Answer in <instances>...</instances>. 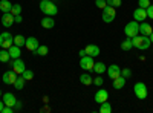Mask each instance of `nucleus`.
Instances as JSON below:
<instances>
[{
  "instance_id": "obj_1",
  "label": "nucleus",
  "mask_w": 153,
  "mask_h": 113,
  "mask_svg": "<svg viewBox=\"0 0 153 113\" xmlns=\"http://www.w3.org/2000/svg\"><path fill=\"white\" fill-rule=\"evenodd\" d=\"M40 11L43 12L45 16L54 17L58 12V8H57V5L52 3V0H43V2H40Z\"/></svg>"
},
{
  "instance_id": "obj_2",
  "label": "nucleus",
  "mask_w": 153,
  "mask_h": 113,
  "mask_svg": "<svg viewBox=\"0 0 153 113\" xmlns=\"http://www.w3.org/2000/svg\"><path fill=\"white\" fill-rule=\"evenodd\" d=\"M132 41H133V47L141 49V51L149 49L150 47V43H152L147 35H135L133 38H132Z\"/></svg>"
},
{
  "instance_id": "obj_3",
  "label": "nucleus",
  "mask_w": 153,
  "mask_h": 113,
  "mask_svg": "<svg viewBox=\"0 0 153 113\" xmlns=\"http://www.w3.org/2000/svg\"><path fill=\"white\" fill-rule=\"evenodd\" d=\"M124 34H126V37H130V38H133L135 35H138L139 34V24H138V21H130V23H127L126 24V28H124Z\"/></svg>"
},
{
  "instance_id": "obj_4",
  "label": "nucleus",
  "mask_w": 153,
  "mask_h": 113,
  "mask_svg": "<svg viewBox=\"0 0 153 113\" xmlns=\"http://www.w3.org/2000/svg\"><path fill=\"white\" fill-rule=\"evenodd\" d=\"M12 44H14V37H12L9 32H2L0 34V47L2 49H9Z\"/></svg>"
},
{
  "instance_id": "obj_5",
  "label": "nucleus",
  "mask_w": 153,
  "mask_h": 113,
  "mask_svg": "<svg viewBox=\"0 0 153 113\" xmlns=\"http://www.w3.org/2000/svg\"><path fill=\"white\" fill-rule=\"evenodd\" d=\"M117 8H113L110 5H107L104 9H103V21L104 23H110L115 20V17H117V11H115Z\"/></svg>"
},
{
  "instance_id": "obj_6",
  "label": "nucleus",
  "mask_w": 153,
  "mask_h": 113,
  "mask_svg": "<svg viewBox=\"0 0 153 113\" xmlns=\"http://www.w3.org/2000/svg\"><path fill=\"white\" fill-rule=\"evenodd\" d=\"M133 92L138 99H146L147 98V86L144 83H136L133 86Z\"/></svg>"
},
{
  "instance_id": "obj_7",
  "label": "nucleus",
  "mask_w": 153,
  "mask_h": 113,
  "mask_svg": "<svg viewBox=\"0 0 153 113\" xmlns=\"http://www.w3.org/2000/svg\"><path fill=\"white\" fill-rule=\"evenodd\" d=\"M80 66H81V69H84V70H87V72L94 70V66H95L94 57H91V55H84V57H81V60H80Z\"/></svg>"
},
{
  "instance_id": "obj_8",
  "label": "nucleus",
  "mask_w": 153,
  "mask_h": 113,
  "mask_svg": "<svg viewBox=\"0 0 153 113\" xmlns=\"http://www.w3.org/2000/svg\"><path fill=\"white\" fill-rule=\"evenodd\" d=\"M25 46H26V49H28L29 52L34 54L37 51V47L40 46V41H38L35 37H28V38H26V44H25Z\"/></svg>"
},
{
  "instance_id": "obj_9",
  "label": "nucleus",
  "mask_w": 153,
  "mask_h": 113,
  "mask_svg": "<svg viewBox=\"0 0 153 113\" xmlns=\"http://www.w3.org/2000/svg\"><path fill=\"white\" fill-rule=\"evenodd\" d=\"M146 18H147V11H146L144 8H139V6H138V8L133 11V20L141 23V21H144Z\"/></svg>"
},
{
  "instance_id": "obj_10",
  "label": "nucleus",
  "mask_w": 153,
  "mask_h": 113,
  "mask_svg": "<svg viewBox=\"0 0 153 113\" xmlns=\"http://www.w3.org/2000/svg\"><path fill=\"white\" fill-rule=\"evenodd\" d=\"M16 80H17V73L14 72V70H6L5 73H3V83L5 84H8V86H14V83H16Z\"/></svg>"
},
{
  "instance_id": "obj_11",
  "label": "nucleus",
  "mask_w": 153,
  "mask_h": 113,
  "mask_svg": "<svg viewBox=\"0 0 153 113\" xmlns=\"http://www.w3.org/2000/svg\"><path fill=\"white\" fill-rule=\"evenodd\" d=\"M11 64H12V70H14L17 75H19V73H23L25 69H26V66H25V61L20 60V58H16L14 61L11 63Z\"/></svg>"
},
{
  "instance_id": "obj_12",
  "label": "nucleus",
  "mask_w": 153,
  "mask_h": 113,
  "mask_svg": "<svg viewBox=\"0 0 153 113\" xmlns=\"http://www.w3.org/2000/svg\"><path fill=\"white\" fill-rule=\"evenodd\" d=\"M106 72H107V75H109V78H112V80H115V78L121 77V67H120V66H117V64H112V66H109Z\"/></svg>"
},
{
  "instance_id": "obj_13",
  "label": "nucleus",
  "mask_w": 153,
  "mask_h": 113,
  "mask_svg": "<svg viewBox=\"0 0 153 113\" xmlns=\"http://www.w3.org/2000/svg\"><path fill=\"white\" fill-rule=\"evenodd\" d=\"M107 99H109V92H107V90H104V89L97 90V93H95V103L101 104V103L107 101Z\"/></svg>"
},
{
  "instance_id": "obj_14",
  "label": "nucleus",
  "mask_w": 153,
  "mask_h": 113,
  "mask_svg": "<svg viewBox=\"0 0 153 113\" xmlns=\"http://www.w3.org/2000/svg\"><path fill=\"white\" fill-rule=\"evenodd\" d=\"M2 24L5 28H11L14 24V16L11 12H3V17H2Z\"/></svg>"
},
{
  "instance_id": "obj_15",
  "label": "nucleus",
  "mask_w": 153,
  "mask_h": 113,
  "mask_svg": "<svg viewBox=\"0 0 153 113\" xmlns=\"http://www.w3.org/2000/svg\"><path fill=\"white\" fill-rule=\"evenodd\" d=\"M3 103H5V106L14 107V106L17 104V99H16V96L12 95L11 92H6V93L3 95Z\"/></svg>"
},
{
  "instance_id": "obj_16",
  "label": "nucleus",
  "mask_w": 153,
  "mask_h": 113,
  "mask_svg": "<svg viewBox=\"0 0 153 113\" xmlns=\"http://www.w3.org/2000/svg\"><path fill=\"white\" fill-rule=\"evenodd\" d=\"M153 32V28L150 26V24L149 23H146V21H141V24H139V34H141V35H150Z\"/></svg>"
},
{
  "instance_id": "obj_17",
  "label": "nucleus",
  "mask_w": 153,
  "mask_h": 113,
  "mask_svg": "<svg viewBox=\"0 0 153 113\" xmlns=\"http://www.w3.org/2000/svg\"><path fill=\"white\" fill-rule=\"evenodd\" d=\"M42 26L45 29H52L55 26V21H54V18L51 17V16H46V17L42 18Z\"/></svg>"
},
{
  "instance_id": "obj_18",
  "label": "nucleus",
  "mask_w": 153,
  "mask_h": 113,
  "mask_svg": "<svg viewBox=\"0 0 153 113\" xmlns=\"http://www.w3.org/2000/svg\"><path fill=\"white\" fill-rule=\"evenodd\" d=\"M86 54L91 55V57H98L100 55V47L97 44H89L86 47Z\"/></svg>"
},
{
  "instance_id": "obj_19",
  "label": "nucleus",
  "mask_w": 153,
  "mask_h": 113,
  "mask_svg": "<svg viewBox=\"0 0 153 113\" xmlns=\"http://www.w3.org/2000/svg\"><path fill=\"white\" fill-rule=\"evenodd\" d=\"M112 83H113V89H117V90H120V89H123V87L126 86V78L123 77H118V78H115V80H112Z\"/></svg>"
},
{
  "instance_id": "obj_20",
  "label": "nucleus",
  "mask_w": 153,
  "mask_h": 113,
  "mask_svg": "<svg viewBox=\"0 0 153 113\" xmlns=\"http://www.w3.org/2000/svg\"><path fill=\"white\" fill-rule=\"evenodd\" d=\"M9 55H11V58L12 60H16V58H20V55H22V52H20V47L19 46H16V44H12L9 49Z\"/></svg>"
},
{
  "instance_id": "obj_21",
  "label": "nucleus",
  "mask_w": 153,
  "mask_h": 113,
  "mask_svg": "<svg viewBox=\"0 0 153 113\" xmlns=\"http://www.w3.org/2000/svg\"><path fill=\"white\" fill-rule=\"evenodd\" d=\"M80 83L84 84V86H91V84H94V78L89 73H83L80 77Z\"/></svg>"
},
{
  "instance_id": "obj_22",
  "label": "nucleus",
  "mask_w": 153,
  "mask_h": 113,
  "mask_svg": "<svg viewBox=\"0 0 153 113\" xmlns=\"http://www.w3.org/2000/svg\"><path fill=\"white\" fill-rule=\"evenodd\" d=\"M11 8H12V3L9 0H0V11L2 12H11Z\"/></svg>"
},
{
  "instance_id": "obj_23",
  "label": "nucleus",
  "mask_w": 153,
  "mask_h": 113,
  "mask_svg": "<svg viewBox=\"0 0 153 113\" xmlns=\"http://www.w3.org/2000/svg\"><path fill=\"white\" fill-rule=\"evenodd\" d=\"M94 70L98 73V75H103L106 70H107V67H106V64L104 63H101V61H98V63H95V66H94Z\"/></svg>"
},
{
  "instance_id": "obj_24",
  "label": "nucleus",
  "mask_w": 153,
  "mask_h": 113,
  "mask_svg": "<svg viewBox=\"0 0 153 113\" xmlns=\"http://www.w3.org/2000/svg\"><path fill=\"white\" fill-rule=\"evenodd\" d=\"M132 47H133V41H132L130 37H127V38L121 43V49H123V51H130Z\"/></svg>"
},
{
  "instance_id": "obj_25",
  "label": "nucleus",
  "mask_w": 153,
  "mask_h": 113,
  "mask_svg": "<svg viewBox=\"0 0 153 113\" xmlns=\"http://www.w3.org/2000/svg\"><path fill=\"white\" fill-rule=\"evenodd\" d=\"M48 52H49V47L45 46V44H40L34 54H35V55H40V57H45V55H48Z\"/></svg>"
},
{
  "instance_id": "obj_26",
  "label": "nucleus",
  "mask_w": 153,
  "mask_h": 113,
  "mask_svg": "<svg viewBox=\"0 0 153 113\" xmlns=\"http://www.w3.org/2000/svg\"><path fill=\"white\" fill-rule=\"evenodd\" d=\"M100 113H112V106H110V103H107V101L101 103V104H100Z\"/></svg>"
},
{
  "instance_id": "obj_27",
  "label": "nucleus",
  "mask_w": 153,
  "mask_h": 113,
  "mask_svg": "<svg viewBox=\"0 0 153 113\" xmlns=\"http://www.w3.org/2000/svg\"><path fill=\"white\" fill-rule=\"evenodd\" d=\"M9 60H11L9 51L8 49H2V51H0V63H8Z\"/></svg>"
},
{
  "instance_id": "obj_28",
  "label": "nucleus",
  "mask_w": 153,
  "mask_h": 113,
  "mask_svg": "<svg viewBox=\"0 0 153 113\" xmlns=\"http://www.w3.org/2000/svg\"><path fill=\"white\" fill-rule=\"evenodd\" d=\"M14 44L16 46H19V47H22V46H25V44H26V38H25V37L23 35H16L14 37Z\"/></svg>"
},
{
  "instance_id": "obj_29",
  "label": "nucleus",
  "mask_w": 153,
  "mask_h": 113,
  "mask_svg": "<svg viewBox=\"0 0 153 113\" xmlns=\"http://www.w3.org/2000/svg\"><path fill=\"white\" fill-rule=\"evenodd\" d=\"M25 81H26V80H25L23 77H17V80H16V83H14V86H16L17 90H22L23 87H25Z\"/></svg>"
},
{
  "instance_id": "obj_30",
  "label": "nucleus",
  "mask_w": 153,
  "mask_h": 113,
  "mask_svg": "<svg viewBox=\"0 0 153 113\" xmlns=\"http://www.w3.org/2000/svg\"><path fill=\"white\" fill-rule=\"evenodd\" d=\"M11 14H12V16H20V14H22V6H20L19 3L12 5V8H11Z\"/></svg>"
},
{
  "instance_id": "obj_31",
  "label": "nucleus",
  "mask_w": 153,
  "mask_h": 113,
  "mask_svg": "<svg viewBox=\"0 0 153 113\" xmlns=\"http://www.w3.org/2000/svg\"><path fill=\"white\" fill-rule=\"evenodd\" d=\"M22 77L26 80V81H29V80H32L34 78V72L32 70H29V69H25V72L22 73Z\"/></svg>"
},
{
  "instance_id": "obj_32",
  "label": "nucleus",
  "mask_w": 153,
  "mask_h": 113,
  "mask_svg": "<svg viewBox=\"0 0 153 113\" xmlns=\"http://www.w3.org/2000/svg\"><path fill=\"white\" fill-rule=\"evenodd\" d=\"M106 2H107V5H110V6H113V8H120V6L123 5L121 0H106Z\"/></svg>"
},
{
  "instance_id": "obj_33",
  "label": "nucleus",
  "mask_w": 153,
  "mask_h": 113,
  "mask_svg": "<svg viewBox=\"0 0 153 113\" xmlns=\"http://www.w3.org/2000/svg\"><path fill=\"white\" fill-rule=\"evenodd\" d=\"M95 6L100 8V9H104L107 6V2L106 0H95Z\"/></svg>"
},
{
  "instance_id": "obj_34",
  "label": "nucleus",
  "mask_w": 153,
  "mask_h": 113,
  "mask_svg": "<svg viewBox=\"0 0 153 113\" xmlns=\"http://www.w3.org/2000/svg\"><path fill=\"white\" fill-rule=\"evenodd\" d=\"M138 5H139V8H144V9H147L152 3H150V0H138Z\"/></svg>"
},
{
  "instance_id": "obj_35",
  "label": "nucleus",
  "mask_w": 153,
  "mask_h": 113,
  "mask_svg": "<svg viewBox=\"0 0 153 113\" xmlns=\"http://www.w3.org/2000/svg\"><path fill=\"white\" fill-rule=\"evenodd\" d=\"M121 75L127 80V78H130V77H132V70H130V69H121Z\"/></svg>"
},
{
  "instance_id": "obj_36",
  "label": "nucleus",
  "mask_w": 153,
  "mask_h": 113,
  "mask_svg": "<svg viewBox=\"0 0 153 113\" xmlns=\"http://www.w3.org/2000/svg\"><path fill=\"white\" fill-rule=\"evenodd\" d=\"M103 83H104V80L101 78V75H98V77L94 80V84H95V86H103Z\"/></svg>"
},
{
  "instance_id": "obj_37",
  "label": "nucleus",
  "mask_w": 153,
  "mask_h": 113,
  "mask_svg": "<svg viewBox=\"0 0 153 113\" xmlns=\"http://www.w3.org/2000/svg\"><path fill=\"white\" fill-rule=\"evenodd\" d=\"M146 11H147V17H150V18L153 20V5H150Z\"/></svg>"
},
{
  "instance_id": "obj_38",
  "label": "nucleus",
  "mask_w": 153,
  "mask_h": 113,
  "mask_svg": "<svg viewBox=\"0 0 153 113\" xmlns=\"http://www.w3.org/2000/svg\"><path fill=\"white\" fill-rule=\"evenodd\" d=\"M12 112H14V109L9 107V106H5V107H3V110H2V113H12Z\"/></svg>"
},
{
  "instance_id": "obj_39",
  "label": "nucleus",
  "mask_w": 153,
  "mask_h": 113,
  "mask_svg": "<svg viewBox=\"0 0 153 113\" xmlns=\"http://www.w3.org/2000/svg\"><path fill=\"white\" fill-rule=\"evenodd\" d=\"M22 20H23V18H22L20 16H14V21H16V23H22Z\"/></svg>"
},
{
  "instance_id": "obj_40",
  "label": "nucleus",
  "mask_w": 153,
  "mask_h": 113,
  "mask_svg": "<svg viewBox=\"0 0 153 113\" xmlns=\"http://www.w3.org/2000/svg\"><path fill=\"white\" fill-rule=\"evenodd\" d=\"M78 55H80V57H84V55H87V54H86V49H81V51L78 52Z\"/></svg>"
},
{
  "instance_id": "obj_41",
  "label": "nucleus",
  "mask_w": 153,
  "mask_h": 113,
  "mask_svg": "<svg viewBox=\"0 0 153 113\" xmlns=\"http://www.w3.org/2000/svg\"><path fill=\"white\" fill-rule=\"evenodd\" d=\"M3 107H5V103H3V101H0V113H2V110H3Z\"/></svg>"
},
{
  "instance_id": "obj_42",
  "label": "nucleus",
  "mask_w": 153,
  "mask_h": 113,
  "mask_svg": "<svg viewBox=\"0 0 153 113\" xmlns=\"http://www.w3.org/2000/svg\"><path fill=\"white\" fill-rule=\"evenodd\" d=\"M149 38H150V41H152V43H153V32H152V34H150V35H149Z\"/></svg>"
},
{
  "instance_id": "obj_43",
  "label": "nucleus",
  "mask_w": 153,
  "mask_h": 113,
  "mask_svg": "<svg viewBox=\"0 0 153 113\" xmlns=\"http://www.w3.org/2000/svg\"><path fill=\"white\" fill-rule=\"evenodd\" d=\"M0 96H2V90H0Z\"/></svg>"
}]
</instances>
